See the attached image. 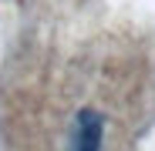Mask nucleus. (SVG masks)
I'll return each instance as SVG.
<instances>
[{
    "mask_svg": "<svg viewBox=\"0 0 155 151\" xmlns=\"http://www.w3.org/2000/svg\"><path fill=\"white\" fill-rule=\"evenodd\" d=\"M101 144H105V114L94 108H81L71 124L68 151H101Z\"/></svg>",
    "mask_w": 155,
    "mask_h": 151,
    "instance_id": "obj_1",
    "label": "nucleus"
}]
</instances>
